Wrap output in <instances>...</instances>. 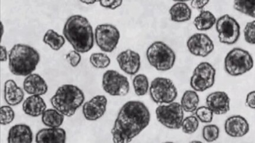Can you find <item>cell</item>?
I'll list each match as a JSON object with an SVG mask.
<instances>
[{"label":"cell","mask_w":255,"mask_h":143,"mask_svg":"<svg viewBox=\"0 0 255 143\" xmlns=\"http://www.w3.org/2000/svg\"><path fill=\"white\" fill-rule=\"evenodd\" d=\"M102 85L104 90L112 96H125L130 90L128 79L113 70L104 73Z\"/></svg>","instance_id":"obj_11"},{"label":"cell","mask_w":255,"mask_h":143,"mask_svg":"<svg viewBox=\"0 0 255 143\" xmlns=\"http://www.w3.org/2000/svg\"><path fill=\"white\" fill-rule=\"evenodd\" d=\"M171 20L175 23H184L189 21L192 11L186 2H177L169 9Z\"/></svg>","instance_id":"obj_23"},{"label":"cell","mask_w":255,"mask_h":143,"mask_svg":"<svg viewBox=\"0 0 255 143\" xmlns=\"http://www.w3.org/2000/svg\"><path fill=\"white\" fill-rule=\"evenodd\" d=\"M199 102V96L197 91L187 90L184 92L181 98L180 104L184 111L193 113L198 108Z\"/></svg>","instance_id":"obj_26"},{"label":"cell","mask_w":255,"mask_h":143,"mask_svg":"<svg viewBox=\"0 0 255 143\" xmlns=\"http://www.w3.org/2000/svg\"><path fill=\"white\" fill-rule=\"evenodd\" d=\"M80 2L87 5H92L95 4L96 2H99V0H79Z\"/></svg>","instance_id":"obj_41"},{"label":"cell","mask_w":255,"mask_h":143,"mask_svg":"<svg viewBox=\"0 0 255 143\" xmlns=\"http://www.w3.org/2000/svg\"><path fill=\"white\" fill-rule=\"evenodd\" d=\"M216 28L220 42L222 44L232 45L237 43L240 37V25L228 14L223 15L217 20Z\"/></svg>","instance_id":"obj_12"},{"label":"cell","mask_w":255,"mask_h":143,"mask_svg":"<svg viewBox=\"0 0 255 143\" xmlns=\"http://www.w3.org/2000/svg\"><path fill=\"white\" fill-rule=\"evenodd\" d=\"M149 95L154 103L167 104L174 102L178 96L177 88L170 78L157 77L149 86Z\"/></svg>","instance_id":"obj_7"},{"label":"cell","mask_w":255,"mask_h":143,"mask_svg":"<svg viewBox=\"0 0 255 143\" xmlns=\"http://www.w3.org/2000/svg\"><path fill=\"white\" fill-rule=\"evenodd\" d=\"M187 47L191 55L201 57L208 56L215 49L212 40L203 33L192 35L187 41Z\"/></svg>","instance_id":"obj_13"},{"label":"cell","mask_w":255,"mask_h":143,"mask_svg":"<svg viewBox=\"0 0 255 143\" xmlns=\"http://www.w3.org/2000/svg\"><path fill=\"white\" fill-rule=\"evenodd\" d=\"M15 112L10 106H3L1 107V125L7 126L13 122Z\"/></svg>","instance_id":"obj_34"},{"label":"cell","mask_w":255,"mask_h":143,"mask_svg":"<svg viewBox=\"0 0 255 143\" xmlns=\"http://www.w3.org/2000/svg\"><path fill=\"white\" fill-rule=\"evenodd\" d=\"M120 37L119 30L113 24H102L95 28V42L103 52H114L119 43Z\"/></svg>","instance_id":"obj_9"},{"label":"cell","mask_w":255,"mask_h":143,"mask_svg":"<svg viewBox=\"0 0 255 143\" xmlns=\"http://www.w3.org/2000/svg\"><path fill=\"white\" fill-rule=\"evenodd\" d=\"M23 110L27 115L37 117L42 116L47 109L46 104L40 95H30L23 104Z\"/></svg>","instance_id":"obj_21"},{"label":"cell","mask_w":255,"mask_h":143,"mask_svg":"<svg viewBox=\"0 0 255 143\" xmlns=\"http://www.w3.org/2000/svg\"><path fill=\"white\" fill-rule=\"evenodd\" d=\"M23 89L18 87L13 79H8L4 84V100L9 106H16L23 101Z\"/></svg>","instance_id":"obj_22"},{"label":"cell","mask_w":255,"mask_h":143,"mask_svg":"<svg viewBox=\"0 0 255 143\" xmlns=\"http://www.w3.org/2000/svg\"><path fill=\"white\" fill-rule=\"evenodd\" d=\"M85 96L81 88L73 84H64L57 88L50 98L52 106L66 117H72L84 103Z\"/></svg>","instance_id":"obj_4"},{"label":"cell","mask_w":255,"mask_h":143,"mask_svg":"<svg viewBox=\"0 0 255 143\" xmlns=\"http://www.w3.org/2000/svg\"><path fill=\"white\" fill-rule=\"evenodd\" d=\"M89 62L94 68L98 69H104L110 65L111 60L109 56L104 53H95L92 54Z\"/></svg>","instance_id":"obj_30"},{"label":"cell","mask_w":255,"mask_h":143,"mask_svg":"<svg viewBox=\"0 0 255 143\" xmlns=\"http://www.w3.org/2000/svg\"><path fill=\"white\" fill-rule=\"evenodd\" d=\"M65 116L55 109L46 110L41 116L44 125L48 127H60L63 125Z\"/></svg>","instance_id":"obj_25"},{"label":"cell","mask_w":255,"mask_h":143,"mask_svg":"<svg viewBox=\"0 0 255 143\" xmlns=\"http://www.w3.org/2000/svg\"><path fill=\"white\" fill-rule=\"evenodd\" d=\"M184 110L179 103L173 102L160 104L155 110L158 122L166 128L171 130L181 129L184 120Z\"/></svg>","instance_id":"obj_8"},{"label":"cell","mask_w":255,"mask_h":143,"mask_svg":"<svg viewBox=\"0 0 255 143\" xmlns=\"http://www.w3.org/2000/svg\"><path fill=\"white\" fill-rule=\"evenodd\" d=\"M66 141L65 130L59 127L41 129L36 136V142L37 143H64Z\"/></svg>","instance_id":"obj_19"},{"label":"cell","mask_w":255,"mask_h":143,"mask_svg":"<svg viewBox=\"0 0 255 143\" xmlns=\"http://www.w3.org/2000/svg\"><path fill=\"white\" fill-rule=\"evenodd\" d=\"M199 126V121L196 116H190L183 121L181 129L185 134L192 135L195 133Z\"/></svg>","instance_id":"obj_31"},{"label":"cell","mask_w":255,"mask_h":143,"mask_svg":"<svg viewBox=\"0 0 255 143\" xmlns=\"http://www.w3.org/2000/svg\"><path fill=\"white\" fill-rule=\"evenodd\" d=\"M246 104L251 109H255V91L248 93L246 99Z\"/></svg>","instance_id":"obj_39"},{"label":"cell","mask_w":255,"mask_h":143,"mask_svg":"<svg viewBox=\"0 0 255 143\" xmlns=\"http://www.w3.org/2000/svg\"><path fill=\"white\" fill-rule=\"evenodd\" d=\"M101 7L110 9H116L123 4V0H99Z\"/></svg>","instance_id":"obj_37"},{"label":"cell","mask_w":255,"mask_h":143,"mask_svg":"<svg viewBox=\"0 0 255 143\" xmlns=\"http://www.w3.org/2000/svg\"><path fill=\"white\" fill-rule=\"evenodd\" d=\"M216 21L215 15L212 12L202 10L194 19L193 24L197 30L204 31L211 29L216 24Z\"/></svg>","instance_id":"obj_24"},{"label":"cell","mask_w":255,"mask_h":143,"mask_svg":"<svg viewBox=\"0 0 255 143\" xmlns=\"http://www.w3.org/2000/svg\"><path fill=\"white\" fill-rule=\"evenodd\" d=\"M66 59L68 60L69 65L72 68H76L78 66L80 63L81 62L82 56L81 53L75 50L71 51L68 55L66 56Z\"/></svg>","instance_id":"obj_36"},{"label":"cell","mask_w":255,"mask_h":143,"mask_svg":"<svg viewBox=\"0 0 255 143\" xmlns=\"http://www.w3.org/2000/svg\"><path fill=\"white\" fill-rule=\"evenodd\" d=\"M43 43L50 47L51 49L59 51L66 43L65 37L59 34L55 30H48L44 34Z\"/></svg>","instance_id":"obj_27"},{"label":"cell","mask_w":255,"mask_h":143,"mask_svg":"<svg viewBox=\"0 0 255 143\" xmlns=\"http://www.w3.org/2000/svg\"><path fill=\"white\" fill-rule=\"evenodd\" d=\"M213 111L207 106H202L197 108L196 110V116L197 119L203 123H209L213 119Z\"/></svg>","instance_id":"obj_33"},{"label":"cell","mask_w":255,"mask_h":143,"mask_svg":"<svg viewBox=\"0 0 255 143\" xmlns=\"http://www.w3.org/2000/svg\"><path fill=\"white\" fill-rule=\"evenodd\" d=\"M7 60H8L7 50L5 46H1V61L5 62Z\"/></svg>","instance_id":"obj_40"},{"label":"cell","mask_w":255,"mask_h":143,"mask_svg":"<svg viewBox=\"0 0 255 143\" xmlns=\"http://www.w3.org/2000/svg\"><path fill=\"white\" fill-rule=\"evenodd\" d=\"M132 84L135 93L138 96L147 94L150 86L148 77L143 74L136 75L133 79Z\"/></svg>","instance_id":"obj_28"},{"label":"cell","mask_w":255,"mask_h":143,"mask_svg":"<svg viewBox=\"0 0 255 143\" xmlns=\"http://www.w3.org/2000/svg\"><path fill=\"white\" fill-rule=\"evenodd\" d=\"M117 61L121 71L130 75H135L141 68V56L135 51L128 49L121 52Z\"/></svg>","instance_id":"obj_15"},{"label":"cell","mask_w":255,"mask_h":143,"mask_svg":"<svg viewBox=\"0 0 255 143\" xmlns=\"http://www.w3.org/2000/svg\"><path fill=\"white\" fill-rule=\"evenodd\" d=\"M209 2L210 0H191V6L194 9L202 11Z\"/></svg>","instance_id":"obj_38"},{"label":"cell","mask_w":255,"mask_h":143,"mask_svg":"<svg viewBox=\"0 0 255 143\" xmlns=\"http://www.w3.org/2000/svg\"><path fill=\"white\" fill-rule=\"evenodd\" d=\"M216 71L211 64L202 62L197 66L190 78V86L194 91L203 92L213 86Z\"/></svg>","instance_id":"obj_10"},{"label":"cell","mask_w":255,"mask_h":143,"mask_svg":"<svg viewBox=\"0 0 255 143\" xmlns=\"http://www.w3.org/2000/svg\"><path fill=\"white\" fill-rule=\"evenodd\" d=\"M225 130L232 138H242L250 131V125L244 117L234 116L226 120Z\"/></svg>","instance_id":"obj_17"},{"label":"cell","mask_w":255,"mask_h":143,"mask_svg":"<svg viewBox=\"0 0 255 143\" xmlns=\"http://www.w3.org/2000/svg\"><path fill=\"white\" fill-rule=\"evenodd\" d=\"M174 2H186L187 1H191V0H173Z\"/></svg>","instance_id":"obj_42"},{"label":"cell","mask_w":255,"mask_h":143,"mask_svg":"<svg viewBox=\"0 0 255 143\" xmlns=\"http://www.w3.org/2000/svg\"><path fill=\"white\" fill-rule=\"evenodd\" d=\"M3 34H4V25L1 22V37H2Z\"/></svg>","instance_id":"obj_43"},{"label":"cell","mask_w":255,"mask_h":143,"mask_svg":"<svg viewBox=\"0 0 255 143\" xmlns=\"http://www.w3.org/2000/svg\"><path fill=\"white\" fill-rule=\"evenodd\" d=\"M234 7L242 14L255 18V0H234Z\"/></svg>","instance_id":"obj_29"},{"label":"cell","mask_w":255,"mask_h":143,"mask_svg":"<svg viewBox=\"0 0 255 143\" xmlns=\"http://www.w3.org/2000/svg\"><path fill=\"white\" fill-rule=\"evenodd\" d=\"M244 33L245 41L249 44L255 45V20L247 24Z\"/></svg>","instance_id":"obj_35"},{"label":"cell","mask_w":255,"mask_h":143,"mask_svg":"<svg viewBox=\"0 0 255 143\" xmlns=\"http://www.w3.org/2000/svg\"><path fill=\"white\" fill-rule=\"evenodd\" d=\"M64 37L73 49L80 53H86L94 46L95 33L87 18L81 15L71 16L64 25Z\"/></svg>","instance_id":"obj_2"},{"label":"cell","mask_w":255,"mask_h":143,"mask_svg":"<svg viewBox=\"0 0 255 143\" xmlns=\"http://www.w3.org/2000/svg\"><path fill=\"white\" fill-rule=\"evenodd\" d=\"M231 100L224 91H216L206 98L207 106L216 115H223L230 110Z\"/></svg>","instance_id":"obj_16"},{"label":"cell","mask_w":255,"mask_h":143,"mask_svg":"<svg viewBox=\"0 0 255 143\" xmlns=\"http://www.w3.org/2000/svg\"><path fill=\"white\" fill-rule=\"evenodd\" d=\"M151 114L144 103L128 101L121 107L111 135L115 143H130L149 125Z\"/></svg>","instance_id":"obj_1"},{"label":"cell","mask_w":255,"mask_h":143,"mask_svg":"<svg viewBox=\"0 0 255 143\" xmlns=\"http://www.w3.org/2000/svg\"><path fill=\"white\" fill-rule=\"evenodd\" d=\"M253 57L248 51L235 48L225 59V69L229 75L239 76L250 72L254 68Z\"/></svg>","instance_id":"obj_6"},{"label":"cell","mask_w":255,"mask_h":143,"mask_svg":"<svg viewBox=\"0 0 255 143\" xmlns=\"http://www.w3.org/2000/svg\"><path fill=\"white\" fill-rule=\"evenodd\" d=\"M219 134V128L215 125L206 126L203 129V138L206 142L208 143H212L218 140Z\"/></svg>","instance_id":"obj_32"},{"label":"cell","mask_w":255,"mask_h":143,"mask_svg":"<svg viewBox=\"0 0 255 143\" xmlns=\"http://www.w3.org/2000/svg\"><path fill=\"white\" fill-rule=\"evenodd\" d=\"M40 60V54L33 47L27 44H15L8 55L9 71L15 75L27 77L35 71Z\"/></svg>","instance_id":"obj_3"},{"label":"cell","mask_w":255,"mask_h":143,"mask_svg":"<svg viewBox=\"0 0 255 143\" xmlns=\"http://www.w3.org/2000/svg\"><path fill=\"white\" fill-rule=\"evenodd\" d=\"M107 98L103 95H97L86 102L82 113L86 120L97 121L103 117L107 111Z\"/></svg>","instance_id":"obj_14"},{"label":"cell","mask_w":255,"mask_h":143,"mask_svg":"<svg viewBox=\"0 0 255 143\" xmlns=\"http://www.w3.org/2000/svg\"><path fill=\"white\" fill-rule=\"evenodd\" d=\"M146 56L149 65L160 72L173 69L176 60L173 50L161 41H155L148 47Z\"/></svg>","instance_id":"obj_5"},{"label":"cell","mask_w":255,"mask_h":143,"mask_svg":"<svg viewBox=\"0 0 255 143\" xmlns=\"http://www.w3.org/2000/svg\"><path fill=\"white\" fill-rule=\"evenodd\" d=\"M33 139V132L28 125H16L9 130L7 138L9 143H31Z\"/></svg>","instance_id":"obj_20"},{"label":"cell","mask_w":255,"mask_h":143,"mask_svg":"<svg viewBox=\"0 0 255 143\" xmlns=\"http://www.w3.org/2000/svg\"><path fill=\"white\" fill-rule=\"evenodd\" d=\"M24 90L30 95H43L48 91V85L44 79L36 73H32L24 79Z\"/></svg>","instance_id":"obj_18"}]
</instances>
